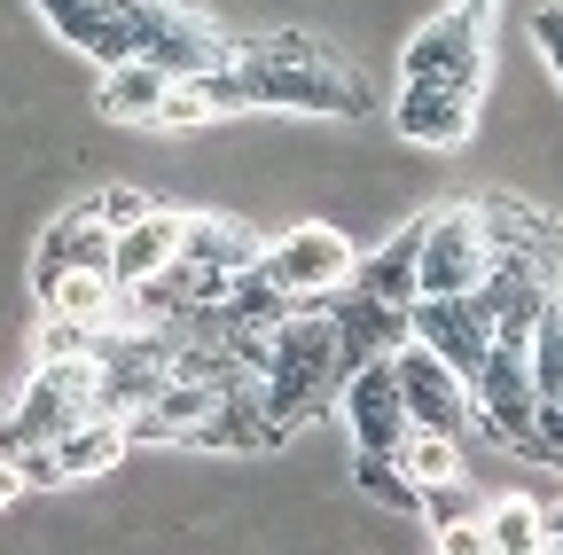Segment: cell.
<instances>
[{
  "label": "cell",
  "mask_w": 563,
  "mask_h": 555,
  "mask_svg": "<svg viewBox=\"0 0 563 555\" xmlns=\"http://www.w3.org/2000/svg\"><path fill=\"white\" fill-rule=\"evenodd\" d=\"M211 95V110H313V118H361L368 110V87L361 71L313 40V32H258V40H235V63L228 71L196 79Z\"/></svg>",
  "instance_id": "cell-1"
},
{
  "label": "cell",
  "mask_w": 563,
  "mask_h": 555,
  "mask_svg": "<svg viewBox=\"0 0 563 555\" xmlns=\"http://www.w3.org/2000/svg\"><path fill=\"white\" fill-rule=\"evenodd\" d=\"M344 384V344L329 313H290L266 336V376H258V414L274 439H290L321 399H336Z\"/></svg>",
  "instance_id": "cell-2"
},
{
  "label": "cell",
  "mask_w": 563,
  "mask_h": 555,
  "mask_svg": "<svg viewBox=\"0 0 563 555\" xmlns=\"http://www.w3.org/2000/svg\"><path fill=\"white\" fill-rule=\"evenodd\" d=\"M266 243L243 227V220H228V212H188V235H180V258L157 274V282L173 290V306L180 313H211L228 298V282L258 258Z\"/></svg>",
  "instance_id": "cell-3"
},
{
  "label": "cell",
  "mask_w": 563,
  "mask_h": 555,
  "mask_svg": "<svg viewBox=\"0 0 563 555\" xmlns=\"http://www.w3.org/2000/svg\"><path fill=\"white\" fill-rule=\"evenodd\" d=\"M352 235H336L329 220H298L290 235H274L266 251H258V274L290 298V313H321L329 298H344L352 290Z\"/></svg>",
  "instance_id": "cell-4"
},
{
  "label": "cell",
  "mask_w": 563,
  "mask_h": 555,
  "mask_svg": "<svg viewBox=\"0 0 563 555\" xmlns=\"http://www.w3.org/2000/svg\"><path fill=\"white\" fill-rule=\"evenodd\" d=\"M493 266V220L485 203H439L422 220V251H415V298H477Z\"/></svg>",
  "instance_id": "cell-5"
},
{
  "label": "cell",
  "mask_w": 563,
  "mask_h": 555,
  "mask_svg": "<svg viewBox=\"0 0 563 555\" xmlns=\"http://www.w3.org/2000/svg\"><path fill=\"white\" fill-rule=\"evenodd\" d=\"M485 63H493L485 24H470L462 9H446V16H431V24L407 40V55H399V87H431V95L477 102V95H485Z\"/></svg>",
  "instance_id": "cell-6"
},
{
  "label": "cell",
  "mask_w": 563,
  "mask_h": 555,
  "mask_svg": "<svg viewBox=\"0 0 563 555\" xmlns=\"http://www.w3.org/2000/svg\"><path fill=\"white\" fill-rule=\"evenodd\" d=\"M391 391H399V407H407V431L470 439V423H477L470 384H462L439 353H422V344H399V353H391Z\"/></svg>",
  "instance_id": "cell-7"
},
{
  "label": "cell",
  "mask_w": 563,
  "mask_h": 555,
  "mask_svg": "<svg viewBox=\"0 0 563 555\" xmlns=\"http://www.w3.org/2000/svg\"><path fill=\"white\" fill-rule=\"evenodd\" d=\"M336 414H344V431H352V454H399V439H407V407H399V391H391V360L344 368Z\"/></svg>",
  "instance_id": "cell-8"
},
{
  "label": "cell",
  "mask_w": 563,
  "mask_h": 555,
  "mask_svg": "<svg viewBox=\"0 0 563 555\" xmlns=\"http://www.w3.org/2000/svg\"><path fill=\"white\" fill-rule=\"evenodd\" d=\"M415 344H422V353H439L462 384H477V368L493 353L485 298H415Z\"/></svg>",
  "instance_id": "cell-9"
},
{
  "label": "cell",
  "mask_w": 563,
  "mask_h": 555,
  "mask_svg": "<svg viewBox=\"0 0 563 555\" xmlns=\"http://www.w3.org/2000/svg\"><path fill=\"white\" fill-rule=\"evenodd\" d=\"M118 462H125V423H118V414H87V423H70L55 446H32V454H16L24 485H70V477H102V469H118Z\"/></svg>",
  "instance_id": "cell-10"
},
{
  "label": "cell",
  "mask_w": 563,
  "mask_h": 555,
  "mask_svg": "<svg viewBox=\"0 0 563 555\" xmlns=\"http://www.w3.org/2000/svg\"><path fill=\"white\" fill-rule=\"evenodd\" d=\"M180 235H188V212H173V203H150L133 227L110 235V282H118V290L157 282V274L180 258Z\"/></svg>",
  "instance_id": "cell-11"
},
{
  "label": "cell",
  "mask_w": 563,
  "mask_h": 555,
  "mask_svg": "<svg viewBox=\"0 0 563 555\" xmlns=\"http://www.w3.org/2000/svg\"><path fill=\"white\" fill-rule=\"evenodd\" d=\"M336 321V344H344V368H361V360H391L399 344H415V306H376V298H329L321 306Z\"/></svg>",
  "instance_id": "cell-12"
},
{
  "label": "cell",
  "mask_w": 563,
  "mask_h": 555,
  "mask_svg": "<svg viewBox=\"0 0 563 555\" xmlns=\"http://www.w3.org/2000/svg\"><path fill=\"white\" fill-rule=\"evenodd\" d=\"M40 16L70 47H87L102 71L110 63H133V0H40Z\"/></svg>",
  "instance_id": "cell-13"
},
{
  "label": "cell",
  "mask_w": 563,
  "mask_h": 555,
  "mask_svg": "<svg viewBox=\"0 0 563 555\" xmlns=\"http://www.w3.org/2000/svg\"><path fill=\"white\" fill-rule=\"evenodd\" d=\"M55 274H110V227L87 212V203H70L40 227V251H32V282H55Z\"/></svg>",
  "instance_id": "cell-14"
},
{
  "label": "cell",
  "mask_w": 563,
  "mask_h": 555,
  "mask_svg": "<svg viewBox=\"0 0 563 555\" xmlns=\"http://www.w3.org/2000/svg\"><path fill=\"white\" fill-rule=\"evenodd\" d=\"M391 125H399V142H415V149H462L470 133H477V102L431 95V87H399Z\"/></svg>",
  "instance_id": "cell-15"
},
{
  "label": "cell",
  "mask_w": 563,
  "mask_h": 555,
  "mask_svg": "<svg viewBox=\"0 0 563 555\" xmlns=\"http://www.w3.org/2000/svg\"><path fill=\"white\" fill-rule=\"evenodd\" d=\"M415 251H422V220L391 227L376 251L352 258V298H376V306H415Z\"/></svg>",
  "instance_id": "cell-16"
},
{
  "label": "cell",
  "mask_w": 563,
  "mask_h": 555,
  "mask_svg": "<svg viewBox=\"0 0 563 555\" xmlns=\"http://www.w3.org/2000/svg\"><path fill=\"white\" fill-rule=\"evenodd\" d=\"M391 462H399V477H407L415 493H422V509H431V501H446L454 485L470 477V462H462V439H439V431H407Z\"/></svg>",
  "instance_id": "cell-17"
},
{
  "label": "cell",
  "mask_w": 563,
  "mask_h": 555,
  "mask_svg": "<svg viewBox=\"0 0 563 555\" xmlns=\"http://www.w3.org/2000/svg\"><path fill=\"white\" fill-rule=\"evenodd\" d=\"M165 95H173V79L157 71V63H110L102 87H95L102 118H118V125H157L165 118Z\"/></svg>",
  "instance_id": "cell-18"
},
{
  "label": "cell",
  "mask_w": 563,
  "mask_h": 555,
  "mask_svg": "<svg viewBox=\"0 0 563 555\" xmlns=\"http://www.w3.org/2000/svg\"><path fill=\"white\" fill-rule=\"evenodd\" d=\"M40 313L70 321V329H110L118 282H110V274H55V282H40Z\"/></svg>",
  "instance_id": "cell-19"
},
{
  "label": "cell",
  "mask_w": 563,
  "mask_h": 555,
  "mask_svg": "<svg viewBox=\"0 0 563 555\" xmlns=\"http://www.w3.org/2000/svg\"><path fill=\"white\" fill-rule=\"evenodd\" d=\"M477 524H485V547H493V555H540V547H548L540 501H525V493H501Z\"/></svg>",
  "instance_id": "cell-20"
},
{
  "label": "cell",
  "mask_w": 563,
  "mask_h": 555,
  "mask_svg": "<svg viewBox=\"0 0 563 555\" xmlns=\"http://www.w3.org/2000/svg\"><path fill=\"white\" fill-rule=\"evenodd\" d=\"M352 485H361V493H376L384 509H399V517H415V509H422V493L399 477V462H391V454H352Z\"/></svg>",
  "instance_id": "cell-21"
},
{
  "label": "cell",
  "mask_w": 563,
  "mask_h": 555,
  "mask_svg": "<svg viewBox=\"0 0 563 555\" xmlns=\"http://www.w3.org/2000/svg\"><path fill=\"white\" fill-rule=\"evenodd\" d=\"M102 344V329H70V321H47L40 329V360H87Z\"/></svg>",
  "instance_id": "cell-22"
},
{
  "label": "cell",
  "mask_w": 563,
  "mask_h": 555,
  "mask_svg": "<svg viewBox=\"0 0 563 555\" xmlns=\"http://www.w3.org/2000/svg\"><path fill=\"white\" fill-rule=\"evenodd\" d=\"M87 212L118 235V227H133L141 212H150V196H141V188H102V196H87Z\"/></svg>",
  "instance_id": "cell-23"
},
{
  "label": "cell",
  "mask_w": 563,
  "mask_h": 555,
  "mask_svg": "<svg viewBox=\"0 0 563 555\" xmlns=\"http://www.w3.org/2000/svg\"><path fill=\"white\" fill-rule=\"evenodd\" d=\"M439 555H493L477 517H439Z\"/></svg>",
  "instance_id": "cell-24"
},
{
  "label": "cell",
  "mask_w": 563,
  "mask_h": 555,
  "mask_svg": "<svg viewBox=\"0 0 563 555\" xmlns=\"http://www.w3.org/2000/svg\"><path fill=\"white\" fill-rule=\"evenodd\" d=\"M532 40H540V55L555 63V79H563V9H540V16H532Z\"/></svg>",
  "instance_id": "cell-25"
},
{
  "label": "cell",
  "mask_w": 563,
  "mask_h": 555,
  "mask_svg": "<svg viewBox=\"0 0 563 555\" xmlns=\"http://www.w3.org/2000/svg\"><path fill=\"white\" fill-rule=\"evenodd\" d=\"M9 501H24V469H16V462H0V509H9Z\"/></svg>",
  "instance_id": "cell-26"
},
{
  "label": "cell",
  "mask_w": 563,
  "mask_h": 555,
  "mask_svg": "<svg viewBox=\"0 0 563 555\" xmlns=\"http://www.w3.org/2000/svg\"><path fill=\"white\" fill-rule=\"evenodd\" d=\"M540 524H548V547H563V501H555V509H540Z\"/></svg>",
  "instance_id": "cell-27"
},
{
  "label": "cell",
  "mask_w": 563,
  "mask_h": 555,
  "mask_svg": "<svg viewBox=\"0 0 563 555\" xmlns=\"http://www.w3.org/2000/svg\"><path fill=\"white\" fill-rule=\"evenodd\" d=\"M454 9H462L470 24H493V0H454Z\"/></svg>",
  "instance_id": "cell-28"
},
{
  "label": "cell",
  "mask_w": 563,
  "mask_h": 555,
  "mask_svg": "<svg viewBox=\"0 0 563 555\" xmlns=\"http://www.w3.org/2000/svg\"><path fill=\"white\" fill-rule=\"evenodd\" d=\"M540 555H563V547H540Z\"/></svg>",
  "instance_id": "cell-29"
}]
</instances>
